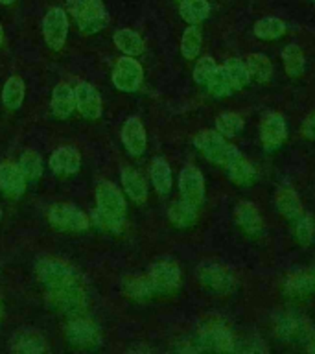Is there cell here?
<instances>
[{
    "label": "cell",
    "instance_id": "cell-2",
    "mask_svg": "<svg viewBox=\"0 0 315 354\" xmlns=\"http://www.w3.org/2000/svg\"><path fill=\"white\" fill-rule=\"evenodd\" d=\"M182 351H218L229 353L236 351V339L232 336L231 328L218 317H210L199 325L195 336L182 345Z\"/></svg>",
    "mask_w": 315,
    "mask_h": 354
},
{
    "label": "cell",
    "instance_id": "cell-47",
    "mask_svg": "<svg viewBox=\"0 0 315 354\" xmlns=\"http://www.w3.org/2000/svg\"><path fill=\"white\" fill-rule=\"evenodd\" d=\"M177 2H179V4H182V2H190V0H177Z\"/></svg>",
    "mask_w": 315,
    "mask_h": 354
},
{
    "label": "cell",
    "instance_id": "cell-15",
    "mask_svg": "<svg viewBox=\"0 0 315 354\" xmlns=\"http://www.w3.org/2000/svg\"><path fill=\"white\" fill-rule=\"evenodd\" d=\"M287 137L286 120L280 113H269L264 116V120L260 124V140L264 144L265 149H276Z\"/></svg>",
    "mask_w": 315,
    "mask_h": 354
},
{
    "label": "cell",
    "instance_id": "cell-20",
    "mask_svg": "<svg viewBox=\"0 0 315 354\" xmlns=\"http://www.w3.org/2000/svg\"><path fill=\"white\" fill-rule=\"evenodd\" d=\"M79 166H82V155L72 146L55 149L50 157V168L57 176H72L79 170Z\"/></svg>",
    "mask_w": 315,
    "mask_h": 354
},
{
    "label": "cell",
    "instance_id": "cell-14",
    "mask_svg": "<svg viewBox=\"0 0 315 354\" xmlns=\"http://www.w3.org/2000/svg\"><path fill=\"white\" fill-rule=\"evenodd\" d=\"M179 190H181L182 199L199 207L204 201L203 174L195 166H184L179 176Z\"/></svg>",
    "mask_w": 315,
    "mask_h": 354
},
{
    "label": "cell",
    "instance_id": "cell-50",
    "mask_svg": "<svg viewBox=\"0 0 315 354\" xmlns=\"http://www.w3.org/2000/svg\"><path fill=\"white\" fill-rule=\"evenodd\" d=\"M0 220H2V209H0Z\"/></svg>",
    "mask_w": 315,
    "mask_h": 354
},
{
    "label": "cell",
    "instance_id": "cell-24",
    "mask_svg": "<svg viewBox=\"0 0 315 354\" xmlns=\"http://www.w3.org/2000/svg\"><path fill=\"white\" fill-rule=\"evenodd\" d=\"M282 290L289 297H306L315 292V282L312 271H295L282 282Z\"/></svg>",
    "mask_w": 315,
    "mask_h": 354
},
{
    "label": "cell",
    "instance_id": "cell-46",
    "mask_svg": "<svg viewBox=\"0 0 315 354\" xmlns=\"http://www.w3.org/2000/svg\"><path fill=\"white\" fill-rule=\"evenodd\" d=\"M13 2H15V0H0V4H4V6H10L13 4Z\"/></svg>",
    "mask_w": 315,
    "mask_h": 354
},
{
    "label": "cell",
    "instance_id": "cell-43",
    "mask_svg": "<svg viewBox=\"0 0 315 354\" xmlns=\"http://www.w3.org/2000/svg\"><path fill=\"white\" fill-rule=\"evenodd\" d=\"M300 135H303L304 138L315 140V111L304 120L303 127H300Z\"/></svg>",
    "mask_w": 315,
    "mask_h": 354
},
{
    "label": "cell",
    "instance_id": "cell-26",
    "mask_svg": "<svg viewBox=\"0 0 315 354\" xmlns=\"http://www.w3.org/2000/svg\"><path fill=\"white\" fill-rule=\"evenodd\" d=\"M122 185H124V190L133 201L140 203L148 196V185L144 181V177L140 176V171L131 168V166L122 168Z\"/></svg>",
    "mask_w": 315,
    "mask_h": 354
},
{
    "label": "cell",
    "instance_id": "cell-17",
    "mask_svg": "<svg viewBox=\"0 0 315 354\" xmlns=\"http://www.w3.org/2000/svg\"><path fill=\"white\" fill-rule=\"evenodd\" d=\"M0 190L8 198H21L26 190V177L22 176L21 168L15 162L6 160L0 165Z\"/></svg>",
    "mask_w": 315,
    "mask_h": 354
},
{
    "label": "cell",
    "instance_id": "cell-30",
    "mask_svg": "<svg viewBox=\"0 0 315 354\" xmlns=\"http://www.w3.org/2000/svg\"><path fill=\"white\" fill-rule=\"evenodd\" d=\"M249 76L256 83H265L273 76V65L267 55L264 54H249L245 59Z\"/></svg>",
    "mask_w": 315,
    "mask_h": 354
},
{
    "label": "cell",
    "instance_id": "cell-35",
    "mask_svg": "<svg viewBox=\"0 0 315 354\" xmlns=\"http://www.w3.org/2000/svg\"><path fill=\"white\" fill-rule=\"evenodd\" d=\"M179 13L190 24H199L210 15V4L207 0H190L179 6Z\"/></svg>",
    "mask_w": 315,
    "mask_h": 354
},
{
    "label": "cell",
    "instance_id": "cell-33",
    "mask_svg": "<svg viewBox=\"0 0 315 354\" xmlns=\"http://www.w3.org/2000/svg\"><path fill=\"white\" fill-rule=\"evenodd\" d=\"M207 85H209V93L216 98H223V96H229L236 91L225 66H218Z\"/></svg>",
    "mask_w": 315,
    "mask_h": 354
},
{
    "label": "cell",
    "instance_id": "cell-21",
    "mask_svg": "<svg viewBox=\"0 0 315 354\" xmlns=\"http://www.w3.org/2000/svg\"><path fill=\"white\" fill-rule=\"evenodd\" d=\"M122 290L127 297L135 301H146L157 293V288L149 275H127L122 281Z\"/></svg>",
    "mask_w": 315,
    "mask_h": 354
},
{
    "label": "cell",
    "instance_id": "cell-4",
    "mask_svg": "<svg viewBox=\"0 0 315 354\" xmlns=\"http://www.w3.org/2000/svg\"><path fill=\"white\" fill-rule=\"evenodd\" d=\"M193 144L207 159L225 168L240 155V151L227 142L221 133L212 131V129H204L199 133L198 137L193 138Z\"/></svg>",
    "mask_w": 315,
    "mask_h": 354
},
{
    "label": "cell",
    "instance_id": "cell-37",
    "mask_svg": "<svg viewBox=\"0 0 315 354\" xmlns=\"http://www.w3.org/2000/svg\"><path fill=\"white\" fill-rule=\"evenodd\" d=\"M201 43H203L201 30L195 24L188 26L181 39V54L184 55V59H195L201 50Z\"/></svg>",
    "mask_w": 315,
    "mask_h": 354
},
{
    "label": "cell",
    "instance_id": "cell-18",
    "mask_svg": "<svg viewBox=\"0 0 315 354\" xmlns=\"http://www.w3.org/2000/svg\"><path fill=\"white\" fill-rule=\"evenodd\" d=\"M122 142L131 155H142L146 151V146H148L146 129L137 116L127 118L124 127H122Z\"/></svg>",
    "mask_w": 315,
    "mask_h": 354
},
{
    "label": "cell",
    "instance_id": "cell-38",
    "mask_svg": "<svg viewBox=\"0 0 315 354\" xmlns=\"http://www.w3.org/2000/svg\"><path fill=\"white\" fill-rule=\"evenodd\" d=\"M292 223H293V232H295L297 242L300 243L303 248H308L315 238L314 218H312L308 212H303V214L298 216L297 220H293Z\"/></svg>",
    "mask_w": 315,
    "mask_h": 354
},
{
    "label": "cell",
    "instance_id": "cell-36",
    "mask_svg": "<svg viewBox=\"0 0 315 354\" xmlns=\"http://www.w3.org/2000/svg\"><path fill=\"white\" fill-rule=\"evenodd\" d=\"M254 33H256V37L273 41V39L282 37L286 33V24L280 19H276V17H265V19H260L254 24Z\"/></svg>",
    "mask_w": 315,
    "mask_h": 354
},
{
    "label": "cell",
    "instance_id": "cell-22",
    "mask_svg": "<svg viewBox=\"0 0 315 354\" xmlns=\"http://www.w3.org/2000/svg\"><path fill=\"white\" fill-rule=\"evenodd\" d=\"M46 339L37 330H19L11 337V351L22 354H37L46 351Z\"/></svg>",
    "mask_w": 315,
    "mask_h": 354
},
{
    "label": "cell",
    "instance_id": "cell-12",
    "mask_svg": "<svg viewBox=\"0 0 315 354\" xmlns=\"http://www.w3.org/2000/svg\"><path fill=\"white\" fill-rule=\"evenodd\" d=\"M153 281L157 293H171L181 286V270L173 260H159L148 273Z\"/></svg>",
    "mask_w": 315,
    "mask_h": 354
},
{
    "label": "cell",
    "instance_id": "cell-3",
    "mask_svg": "<svg viewBox=\"0 0 315 354\" xmlns=\"http://www.w3.org/2000/svg\"><path fill=\"white\" fill-rule=\"evenodd\" d=\"M68 11L76 19L83 33H98L109 22L107 11L102 0H68Z\"/></svg>",
    "mask_w": 315,
    "mask_h": 354
},
{
    "label": "cell",
    "instance_id": "cell-19",
    "mask_svg": "<svg viewBox=\"0 0 315 354\" xmlns=\"http://www.w3.org/2000/svg\"><path fill=\"white\" fill-rule=\"evenodd\" d=\"M234 221L243 232H247L251 236H256L264 229L262 214L256 209V205L251 201H240L234 209Z\"/></svg>",
    "mask_w": 315,
    "mask_h": 354
},
{
    "label": "cell",
    "instance_id": "cell-9",
    "mask_svg": "<svg viewBox=\"0 0 315 354\" xmlns=\"http://www.w3.org/2000/svg\"><path fill=\"white\" fill-rule=\"evenodd\" d=\"M48 220L61 231H85L90 225L88 216L72 203H55L50 207Z\"/></svg>",
    "mask_w": 315,
    "mask_h": 354
},
{
    "label": "cell",
    "instance_id": "cell-11",
    "mask_svg": "<svg viewBox=\"0 0 315 354\" xmlns=\"http://www.w3.org/2000/svg\"><path fill=\"white\" fill-rule=\"evenodd\" d=\"M142 66L137 59H133L131 55L122 57L115 65L113 71V83L115 87L122 93H133L137 91L138 85L142 83Z\"/></svg>",
    "mask_w": 315,
    "mask_h": 354
},
{
    "label": "cell",
    "instance_id": "cell-41",
    "mask_svg": "<svg viewBox=\"0 0 315 354\" xmlns=\"http://www.w3.org/2000/svg\"><path fill=\"white\" fill-rule=\"evenodd\" d=\"M223 66H225L227 72H229V76H231V80H232V83H234V88H236V91L243 88L249 82H251L247 65H245L242 59H236V57H234V59L227 61Z\"/></svg>",
    "mask_w": 315,
    "mask_h": 354
},
{
    "label": "cell",
    "instance_id": "cell-32",
    "mask_svg": "<svg viewBox=\"0 0 315 354\" xmlns=\"http://www.w3.org/2000/svg\"><path fill=\"white\" fill-rule=\"evenodd\" d=\"M149 176L153 183L155 190L159 194H168L171 190V170L164 159H155L151 168H149Z\"/></svg>",
    "mask_w": 315,
    "mask_h": 354
},
{
    "label": "cell",
    "instance_id": "cell-39",
    "mask_svg": "<svg viewBox=\"0 0 315 354\" xmlns=\"http://www.w3.org/2000/svg\"><path fill=\"white\" fill-rule=\"evenodd\" d=\"M19 168H21L22 176L26 177V181H37L41 174H43V159L37 151L28 149L24 151L19 160Z\"/></svg>",
    "mask_w": 315,
    "mask_h": 354
},
{
    "label": "cell",
    "instance_id": "cell-29",
    "mask_svg": "<svg viewBox=\"0 0 315 354\" xmlns=\"http://www.w3.org/2000/svg\"><path fill=\"white\" fill-rule=\"evenodd\" d=\"M115 44L118 46V50H122L126 55H140L144 52V41L142 37L138 35L135 30H129V28H122L115 33Z\"/></svg>",
    "mask_w": 315,
    "mask_h": 354
},
{
    "label": "cell",
    "instance_id": "cell-44",
    "mask_svg": "<svg viewBox=\"0 0 315 354\" xmlns=\"http://www.w3.org/2000/svg\"><path fill=\"white\" fill-rule=\"evenodd\" d=\"M2 41H4V30H2V24H0V46H2Z\"/></svg>",
    "mask_w": 315,
    "mask_h": 354
},
{
    "label": "cell",
    "instance_id": "cell-48",
    "mask_svg": "<svg viewBox=\"0 0 315 354\" xmlns=\"http://www.w3.org/2000/svg\"><path fill=\"white\" fill-rule=\"evenodd\" d=\"M312 277H314V282H315V268H314V270H312Z\"/></svg>",
    "mask_w": 315,
    "mask_h": 354
},
{
    "label": "cell",
    "instance_id": "cell-7",
    "mask_svg": "<svg viewBox=\"0 0 315 354\" xmlns=\"http://www.w3.org/2000/svg\"><path fill=\"white\" fill-rule=\"evenodd\" d=\"M46 301L54 310L61 314L76 315L82 314L87 308V295L83 292L82 284H70V286H61L48 290Z\"/></svg>",
    "mask_w": 315,
    "mask_h": 354
},
{
    "label": "cell",
    "instance_id": "cell-40",
    "mask_svg": "<svg viewBox=\"0 0 315 354\" xmlns=\"http://www.w3.org/2000/svg\"><path fill=\"white\" fill-rule=\"evenodd\" d=\"M243 129V118L238 113H221L216 120V131L223 137H236Z\"/></svg>",
    "mask_w": 315,
    "mask_h": 354
},
{
    "label": "cell",
    "instance_id": "cell-16",
    "mask_svg": "<svg viewBox=\"0 0 315 354\" xmlns=\"http://www.w3.org/2000/svg\"><path fill=\"white\" fill-rule=\"evenodd\" d=\"M74 96H76V107L82 116L88 120H98L102 116V98L98 91L90 83L79 82L74 88Z\"/></svg>",
    "mask_w": 315,
    "mask_h": 354
},
{
    "label": "cell",
    "instance_id": "cell-31",
    "mask_svg": "<svg viewBox=\"0 0 315 354\" xmlns=\"http://www.w3.org/2000/svg\"><path fill=\"white\" fill-rule=\"evenodd\" d=\"M282 61H284V68H286L287 76L298 77L304 72L306 59H304V52L298 48L297 44H287L286 48L282 50Z\"/></svg>",
    "mask_w": 315,
    "mask_h": 354
},
{
    "label": "cell",
    "instance_id": "cell-8",
    "mask_svg": "<svg viewBox=\"0 0 315 354\" xmlns=\"http://www.w3.org/2000/svg\"><path fill=\"white\" fill-rule=\"evenodd\" d=\"M198 277L204 288H209L210 292L218 295H229L236 288V279L232 275V271L223 264L204 262L199 266Z\"/></svg>",
    "mask_w": 315,
    "mask_h": 354
},
{
    "label": "cell",
    "instance_id": "cell-49",
    "mask_svg": "<svg viewBox=\"0 0 315 354\" xmlns=\"http://www.w3.org/2000/svg\"><path fill=\"white\" fill-rule=\"evenodd\" d=\"M0 317H2V304H0Z\"/></svg>",
    "mask_w": 315,
    "mask_h": 354
},
{
    "label": "cell",
    "instance_id": "cell-28",
    "mask_svg": "<svg viewBox=\"0 0 315 354\" xmlns=\"http://www.w3.org/2000/svg\"><path fill=\"white\" fill-rule=\"evenodd\" d=\"M227 171H229L231 181L240 185V187H249V185H253L256 181V170H254V166L242 153L238 155L236 159L227 166Z\"/></svg>",
    "mask_w": 315,
    "mask_h": 354
},
{
    "label": "cell",
    "instance_id": "cell-13",
    "mask_svg": "<svg viewBox=\"0 0 315 354\" xmlns=\"http://www.w3.org/2000/svg\"><path fill=\"white\" fill-rule=\"evenodd\" d=\"M66 339L70 345L79 348H93L99 343V330L90 319H77L70 321L66 326Z\"/></svg>",
    "mask_w": 315,
    "mask_h": 354
},
{
    "label": "cell",
    "instance_id": "cell-34",
    "mask_svg": "<svg viewBox=\"0 0 315 354\" xmlns=\"http://www.w3.org/2000/svg\"><path fill=\"white\" fill-rule=\"evenodd\" d=\"M24 100V82L19 76H11L2 88V102L8 109H19Z\"/></svg>",
    "mask_w": 315,
    "mask_h": 354
},
{
    "label": "cell",
    "instance_id": "cell-42",
    "mask_svg": "<svg viewBox=\"0 0 315 354\" xmlns=\"http://www.w3.org/2000/svg\"><path fill=\"white\" fill-rule=\"evenodd\" d=\"M216 68H218V65H216V61L212 57H209V55L201 57L195 63V66H193V80H195V83L207 85L210 77H212V74L216 72Z\"/></svg>",
    "mask_w": 315,
    "mask_h": 354
},
{
    "label": "cell",
    "instance_id": "cell-27",
    "mask_svg": "<svg viewBox=\"0 0 315 354\" xmlns=\"http://www.w3.org/2000/svg\"><path fill=\"white\" fill-rule=\"evenodd\" d=\"M168 218L179 229H187V227H192L198 220V207L188 203L187 199H179V201L171 203L170 210H168Z\"/></svg>",
    "mask_w": 315,
    "mask_h": 354
},
{
    "label": "cell",
    "instance_id": "cell-25",
    "mask_svg": "<svg viewBox=\"0 0 315 354\" xmlns=\"http://www.w3.org/2000/svg\"><path fill=\"white\" fill-rule=\"evenodd\" d=\"M76 107V96H74V88L68 83H59L52 93V109L54 115L59 118H68L72 111Z\"/></svg>",
    "mask_w": 315,
    "mask_h": 354
},
{
    "label": "cell",
    "instance_id": "cell-5",
    "mask_svg": "<svg viewBox=\"0 0 315 354\" xmlns=\"http://www.w3.org/2000/svg\"><path fill=\"white\" fill-rule=\"evenodd\" d=\"M35 273H37L39 281L43 282L48 290L79 284V277H77L76 270L68 262L55 259V257H46V259L39 260L37 266H35Z\"/></svg>",
    "mask_w": 315,
    "mask_h": 354
},
{
    "label": "cell",
    "instance_id": "cell-45",
    "mask_svg": "<svg viewBox=\"0 0 315 354\" xmlns=\"http://www.w3.org/2000/svg\"><path fill=\"white\" fill-rule=\"evenodd\" d=\"M308 348H309V351H312V353H315V337H314V339H312V343H309V345H308Z\"/></svg>",
    "mask_w": 315,
    "mask_h": 354
},
{
    "label": "cell",
    "instance_id": "cell-6",
    "mask_svg": "<svg viewBox=\"0 0 315 354\" xmlns=\"http://www.w3.org/2000/svg\"><path fill=\"white\" fill-rule=\"evenodd\" d=\"M273 328H275L276 337L284 343H308L314 339V326L304 315H276Z\"/></svg>",
    "mask_w": 315,
    "mask_h": 354
},
{
    "label": "cell",
    "instance_id": "cell-1",
    "mask_svg": "<svg viewBox=\"0 0 315 354\" xmlns=\"http://www.w3.org/2000/svg\"><path fill=\"white\" fill-rule=\"evenodd\" d=\"M96 212L94 220L105 231L118 232L124 227L126 216V199L115 183L102 181L96 188Z\"/></svg>",
    "mask_w": 315,
    "mask_h": 354
},
{
    "label": "cell",
    "instance_id": "cell-23",
    "mask_svg": "<svg viewBox=\"0 0 315 354\" xmlns=\"http://www.w3.org/2000/svg\"><path fill=\"white\" fill-rule=\"evenodd\" d=\"M275 205L276 209H278V212L289 221L297 220L298 216L304 212L303 203H300L297 192H295L292 187H280L276 190Z\"/></svg>",
    "mask_w": 315,
    "mask_h": 354
},
{
    "label": "cell",
    "instance_id": "cell-10",
    "mask_svg": "<svg viewBox=\"0 0 315 354\" xmlns=\"http://www.w3.org/2000/svg\"><path fill=\"white\" fill-rule=\"evenodd\" d=\"M68 33V19L61 8H50L43 21L44 41L52 50H61L65 46Z\"/></svg>",
    "mask_w": 315,
    "mask_h": 354
}]
</instances>
